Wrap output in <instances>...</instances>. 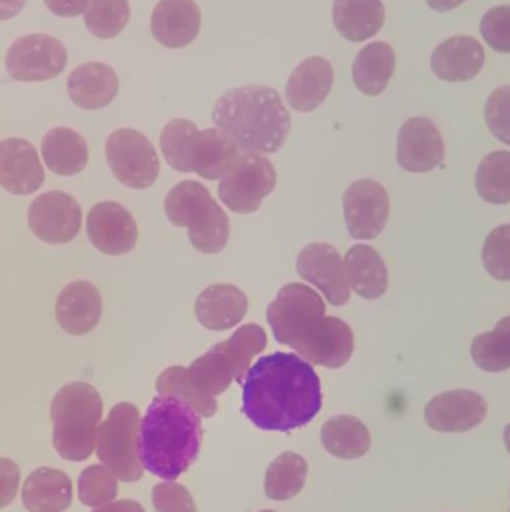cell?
<instances>
[{"mask_svg": "<svg viewBox=\"0 0 510 512\" xmlns=\"http://www.w3.org/2000/svg\"><path fill=\"white\" fill-rule=\"evenodd\" d=\"M322 408L320 378L298 354L274 352L256 360L242 382V412L262 430L290 432Z\"/></svg>", "mask_w": 510, "mask_h": 512, "instance_id": "1", "label": "cell"}, {"mask_svg": "<svg viewBox=\"0 0 510 512\" xmlns=\"http://www.w3.org/2000/svg\"><path fill=\"white\" fill-rule=\"evenodd\" d=\"M200 414L174 396H156L140 418V462L160 480H176L198 458Z\"/></svg>", "mask_w": 510, "mask_h": 512, "instance_id": "2", "label": "cell"}, {"mask_svg": "<svg viewBox=\"0 0 510 512\" xmlns=\"http://www.w3.org/2000/svg\"><path fill=\"white\" fill-rule=\"evenodd\" d=\"M212 120L244 152H276L290 130V114L280 94L258 84L224 92L214 104Z\"/></svg>", "mask_w": 510, "mask_h": 512, "instance_id": "3", "label": "cell"}, {"mask_svg": "<svg viewBox=\"0 0 510 512\" xmlns=\"http://www.w3.org/2000/svg\"><path fill=\"white\" fill-rule=\"evenodd\" d=\"M160 150L174 170L196 172L206 180H220L240 156L230 134L218 126L198 130L186 118H174L162 128Z\"/></svg>", "mask_w": 510, "mask_h": 512, "instance_id": "4", "label": "cell"}, {"mask_svg": "<svg viewBox=\"0 0 510 512\" xmlns=\"http://www.w3.org/2000/svg\"><path fill=\"white\" fill-rule=\"evenodd\" d=\"M102 398L86 382L64 384L50 404L52 444L64 460L82 462L94 452Z\"/></svg>", "mask_w": 510, "mask_h": 512, "instance_id": "5", "label": "cell"}, {"mask_svg": "<svg viewBox=\"0 0 510 512\" xmlns=\"http://www.w3.org/2000/svg\"><path fill=\"white\" fill-rule=\"evenodd\" d=\"M164 212L174 226L186 228L192 246L216 254L228 244L230 220L208 188L196 180H182L164 198Z\"/></svg>", "mask_w": 510, "mask_h": 512, "instance_id": "6", "label": "cell"}, {"mask_svg": "<svg viewBox=\"0 0 510 512\" xmlns=\"http://www.w3.org/2000/svg\"><path fill=\"white\" fill-rule=\"evenodd\" d=\"M96 456L124 482L140 480V412L130 402L116 404L96 430Z\"/></svg>", "mask_w": 510, "mask_h": 512, "instance_id": "7", "label": "cell"}, {"mask_svg": "<svg viewBox=\"0 0 510 512\" xmlns=\"http://www.w3.org/2000/svg\"><path fill=\"white\" fill-rule=\"evenodd\" d=\"M324 312L326 304L314 288L290 282L282 286L276 298L268 304L266 318L276 342L286 344L296 352L326 316Z\"/></svg>", "mask_w": 510, "mask_h": 512, "instance_id": "8", "label": "cell"}, {"mask_svg": "<svg viewBox=\"0 0 510 512\" xmlns=\"http://www.w3.org/2000/svg\"><path fill=\"white\" fill-rule=\"evenodd\" d=\"M276 186V170L260 152H240L236 164L220 178L218 196L238 214L256 212Z\"/></svg>", "mask_w": 510, "mask_h": 512, "instance_id": "9", "label": "cell"}, {"mask_svg": "<svg viewBox=\"0 0 510 512\" xmlns=\"http://www.w3.org/2000/svg\"><path fill=\"white\" fill-rule=\"evenodd\" d=\"M106 160L116 180L134 190L152 186L160 170L152 142L132 128H118L108 136Z\"/></svg>", "mask_w": 510, "mask_h": 512, "instance_id": "10", "label": "cell"}, {"mask_svg": "<svg viewBox=\"0 0 510 512\" xmlns=\"http://www.w3.org/2000/svg\"><path fill=\"white\" fill-rule=\"evenodd\" d=\"M68 62L66 48L48 34H26L12 42L6 54V70L18 82H42L56 78Z\"/></svg>", "mask_w": 510, "mask_h": 512, "instance_id": "11", "label": "cell"}, {"mask_svg": "<svg viewBox=\"0 0 510 512\" xmlns=\"http://www.w3.org/2000/svg\"><path fill=\"white\" fill-rule=\"evenodd\" d=\"M342 208L348 234L356 240H372L384 230L390 202L382 184L362 178L346 188Z\"/></svg>", "mask_w": 510, "mask_h": 512, "instance_id": "12", "label": "cell"}, {"mask_svg": "<svg viewBox=\"0 0 510 512\" xmlns=\"http://www.w3.org/2000/svg\"><path fill=\"white\" fill-rule=\"evenodd\" d=\"M82 224L80 204L66 192L50 190L32 200L28 226L36 238L48 244H64L76 238Z\"/></svg>", "mask_w": 510, "mask_h": 512, "instance_id": "13", "label": "cell"}, {"mask_svg": "<svg viewBox=\"0 0 510 512\" xmlns=\"http://www.w3.org/2000/svg\"><path fill=\"white\" fill-rule=\"evenodd\" d=\"M302 280L316 286L332 306H342L350 298V286L344 272V260L328 242L306 244L296 260Z\"/></svg>", "mask_w": 510, "mask_h": 512, "instance_id": "14", "label": "cell"}, {"mask_svg": "<svg viewBox=\"0 0 510 512\" xmlns=\"http://www.w3.org/2000/svg\"><path fill=\"white\" fill-rule=\"evenodd\" d=\"M396 160L408 172H428L440 166L444 142L436 124L424 116L408 118L398 130Z\"/></svg>", "mask_w": 510, "mask_h": 512, "instance_id": "15", "label": "cell"}, {"mask_svg": "<svg viewBox=\"0 0 510 512\" xmlns=\"http://www.w3.org/2000/svg\"><path fill=\"white\" fill-rule=\"evenodd\" d=\"M86 234L94 248L104 254H128L138 238L132 214L118 202H98L86 218Z\"/></svg>", "mask_w": 510, "mask_h": 512, "instance_id": "16", "label": "cell"}, {"mask_svg": "<svg viewBox=\"0 0 510 512\" xmlns=\"http://www.w3.org/2000/svg\"><path fill=\"white\" fill-rule=\"evenodd\" d=\"M486 416V402L472 390H450L434 396L426 408V424L438 432H466Z\"/></svg>", "mask_w": 510, "mask_h": 512, "instance_id": "17", "label": "cell"}, {"mask_svg": "<svg viewBox=\"0 0 510 512\" xmlns=\"http://www.w3.org/2000/svg\"><path fill=\"white\" fill-rule=\"evenodd\" d=\"M44 182V168L38 152L24 138L0 142V186L12 194L26 196L36 192Z\"/></svg>", "mask_w": 510, "mask_h": 512, "instance_id": "18", "label": "cell"}, {"mask_svg": "<svg viewBox=\"0 0 510 512\" xmlns=\"http://www.w3.org/2000/svg\"><path fill=\"white\" fill-rule=\"evenodd\" d=\"M354 350V336L350 326L334 316H324L316 330L296 350V354L308 364H320L324 368H340L348 362Z\"/></svg>", "mask_w": 510, "mask_h": 512, "instance_id": "19", "label": "cell"}, {"mask_svg": "<svg viewBox=\"0 0 510 512\" xmlns=\"http://www.w3.org/2000/svg\"><path fill=\"white\" fill-rule=\"evenodd\" d=\"M102 316V298L98 288L86 280H74L56 300V320L68 334H88Z\"/></svg>", "mask_w": 510, "mask_h": 512, "instance_id": "20", "label": "cell"}, {"mask_svg": "<svg viewBox=\"0 0 510 512\" xmlns=\"http://www.w3.org/2000/svg\"><path fill=\"white\" fill-rule=\"evenodd\" d=\"M152 36L166 48L190 44L200 30V8L194 0H160L150 18Z\"/></svg>", "mask_w": 510, "mask_h": 512, "instance_id": "21", "label": "cell"}, {"mask_svg": "<svg viewBox=\"0 0 510 512\" xmlns=\"http://www.w3.org/2000/svg\"><path fill=\"white\" fill-rule=\"evenodd\" d=\"M334 72L326 58L310 56L302 60L286 82V102L296 112H310L318 108L330 88H332Z\"/></svg>", "mask_w": 510, "mask_h": 512, "instance_id": "22", "label": "cell"}, {"mask_svg": "<svg viewBox=\"0 0 510 512\" xmlns=\"http://www.w3.org/2000/svg\"><path fill=\"white\" fill-rule=\"evenodd\" d=\"M484 64V48L472 36H452L440 42L430 56L432 72L446 82L472 80Z\"/></svg>", "mask_w": 510, "mask_h": 512, "instance_id": "23", "label": "cell"}, {"mask_svg": "<svg viewBox=\"0 0 510 512\" xmlns=\"http://www.w3.org/2000/svg\"><path fill=\"white\" fill-rule=\"evenodd\" d=\"M66 88L76 106L84 110H98L116 98L118 76L108 64L86 62L70 72Z\"/></svg>", "mask_w": 510, "mask_h": 512, "instance_id": "24", "label": "cell"}, {"mask_svg": "<svg viewBox=\"0 0 510 512\" xmlns=\"http://www.w3.org/2000/svg\"><path fill=\"white\" fill-rule=\"evenodd\" d=\"M196 318L208 330H228L240 324L248 310L246 294L232 284H212L196 298Z\"/></svg>", "mask_w": 510, "mask_h": 512, "instance_id": "25", "label": "cell"}, {"mask_svg": "<svg viewBox=\"0 0 510 512\" xmlns=\"http://www.w3.org/2000/svg\"><path fill=\"white\" fill-rule=\"evenodd\" d=\"M348 286L362 298L374 300L388 288V270L382 256L368 244H354L344 254Z\"/></svg>", "mask_w": 510, "mask_h": 512, "instance_id": "26", "label": "cell"}, {"mask_svg": "<svg viewBox=\"0 0 510 512\" xmlns=\"http://www.w3.org/2000/svg\"><path fill=\"white\" fill-rule=\"evenodd\" d=\"M72 502V482L56 468H38L22 484V504L30 512H62Z\"/></svg>", "mask_w": 510, "mask_h": 512, "instance_id": "27", "label": "cell"}, {"mask_svg": "<svg viewBox=\"0 0 510 512\" xmlns=\"http://www.w3.org/2000/svg\"><path fill=\"white\" fill-rule=\"evenodd\" d=\"M386 12L380 0H334L332 22L340 36L362 42L376 36L384 24Z\"/></svg>", "mask_w": 510, "mask_h": 512, "instance_id": "28", "label": "cell"}, {"mask_svg": "<svg viewBox=\"0 0 510 512\" xmlns=\"http://www.w3.org/2000/svg\"><path fill=\"white\" fill-rule=\"evenodd\" d=\"M42 158L48 170L60 176H72L84 170L88 162L86 140L72 128L58 126L42 138Z\"/></svg>", "mask_w": 510, "mask_h": 512, "instance_id": "29", "label": "cell"}, {"mask_svg": "<svg viewBox=\"0 0 510 512\" xmlns=\"http://www.w3.org/2000/svg\"><path fill=\"white\" fill-rule=\"evenodd\" d=\"M396 66V56L390 44L370 42L354 58L352 78L362 94L378 96L388 86Z\"/></svg>", "mask_w": 510, "mask_h": 512, "instance_id": "30", "label": "cell"}, {"mask_svg": "<svg viewBox=\"0 0 510 512\" xmlns=\"http://www.w3.org/2000/svg\"><path fill=\"white\" fill-rule=\"evenodd\" d=\"M324 448L338 458L352 460L368 452L370 448V432L368 428L354 416L340 414L330 418L320 432Z\"/></svg>", "mask_w": 510, "mask_h": 512, "instance_id": "31", "label": "cell"}, {"mask_svg": "<svg viewBox=\"0 0 510 512\" xmlns=\"http://www.w3.org/2000/svg\"><path fill=\"white\" fill-rule=\"evenodd\" d=\"M476 192L490 204L510 202V150H494L486 154L474 176Z\"/></svg>", "mask_w": 510, "mask_h": 512, "instance_id": "32", "label": "cell"}, {"mask_svg": "<svg viewBox=\"0 0 510 512\" xmlns=\"http://www.w3.org/2000/svg\"><path fill=\"white\" fill-rule=\"evenodd\" d=\"M306 474L308 464L300 454L282 452L272 460V464L266 470L264 492L272 500H288L302 490Z\"/></svg>", "mask_w": 510, "mask_h": 512, "instance_id": "33", "label": "cell"}, {"mask_svg": "<svg viewBox=\"0 0 510 512\" xmlns=\"http://www.w3.org/2000/svg\"><path fill=\"white\" fill-rule=\"evenodd\" d=\"M214 346L224 354V358L232 366L234 380L242 384L246 372L252 366L254 356L266 348V332L258 324H242L228 340L218 342Z\"/></svg>", "mask_w": 510, "mask_h": 512, "instance_id": "34", "label": "cell"}, {"mask_svg": "<svg viewBox=\"0 0 510 512\" xmlns=\"http://www.w3.org/2000/svg\"><path fill=\"white\" fill-rule=\"evenodd\" d=\"M472 360L486 372L510 368V316L502 318L494 330L482 332L472 340Z\"/></svg>", "mask_w": 510, "mask_h": 512, "instance_id": "35", "label": "cell"}, {"mask_svg": "<svg viewBox=\"0 0 510 512\" xmlns=\"http://www.w3.org/2000/svg\"><path fill=\"white\" fill-rule=\"evenodd\" d=\"M156 392L160 396H174L194 408L200 416L210 418L216 414V400L214 396L204 394L194 386L188 376V368L184 366H170L166 368L156 380Z\"/></svg>", "mask_w": 510, "mask_h": 512, "instance_id": "36", "label": "cell"}, {"mask_svg": "<svg viewBox=\"0 0 510 512\" xmlns=\"http://www.w3.org/2000/svg\"><path fill=\"white\" fill-rule=\"evenodd\" d=\"M188 376L198 390L208 396H218L228 390L230 382L234 380V370L224 354L216 346H212L206 354H202L188 366Z\"/></svg>", "mask_w": 510, "mask_h": 512, "instance_id": "37", "label": "cell"}, {"mask_svg": "<svg viewBox=\"0 0 510 512\" xmlns=\"http://www.w3.org/2000/svg\"><path fill=\"white\" fill-rule=\"evenodd\" d=\"M130 20L128 0H90L84 24L96 38H114Z\"/></svg>", "mask_w": 510, "mask_h": 512, "instance_id": "38", "label": "cell"}, {"mask_svg": "<svg viewBox=\"0 0 510 512\" xmlns=\"http://www.w3.org/2000/svg\"><path fill=\"white\" fill-rule=\"evenodd\" d=\"M118 494V478L104 466H88L78 478V500L84 506L100 508L114 502Z\"/></svg>", "mask_w": 510, "mask_h": 512, "instance_id": "39", "label": "cell"}, {"mask_svg": "<svg viewBox=\"0 0 510 512\" xmlns=\"http://www.w3.org/2000/svg\"><path fill=\"white\" fill-rule=\"evenodd\" d=\"M482 262L492 278L510 280V224H500L486 236Z\"/></svg>", "mask_w": 510, "mask_h": 512, "instance_id": "40", "label": "cell"}, {"mask_svg": "<svg viewBox=\"0 0 510 512\" xmlns=\"http://www.w3.org/2000/svg\"><path fill=\"white\" fill-rule=\"evenodd\" d=\"M484 120L488 130L510 146V86L496 88L484 106Z\"/></svg>", "mask_w": 510, "mask_h": 512, "instance_id": "41", "label": "cell"}, {"mask_svg": "<svg viewBox=\"0 0 510 512\" xmlns=\"http://www.w3.org/2000/svg\"><path fill=\"white\" fill-rule=\"evenodd\" d=\"M480 34L496 52H510V4L490 8L480 20Z\"/></svg>", "mask_w": 510, "mask_h": 512, "instance_id": "42", "label": "cell"}, {"mask_svg": "<svg viewBox=\"0 0 510 512\" xmlns=\"http://www.w3.org/2000/svg\"><path fill=\"white\" fill-rule=\"evenodd\" d=\"M152 504L156 512H196L188 488L174 480H164L152 488Z\"/></svg>", "mask_w": 510, "mask_h": 512, "instance_id": "43", "label": "cell"}, {"mask_svg": "<svg viewBox=\"0 0 510 512\" xmlns=\"http://www.w3.org/2000/svg\"><path fill=\"white\" fill-rule=\"evenodd\" d=\"M20 468L10 458H0V508L8 506L18 492Z\"/></svg>", "mask_w": 510, "mask_h": 512, "instance_id": "44", "label": "cell"}, {"mask_svg": "<svg viewBox=\"0 0 510 512\" xmlns=\"http://www.w3.org/2000/svg\"><path fill=\"white\" fill-rule=\"evenodd\" d=\"M46 8L62 18H74L88 10L90 0H44Z\"/></svg>", "mask_w": 510, "mask_h": 512, "instance_id": "45", "label": "cell"}, {"mask_svg": "<svg viewBox=\"0 0 510 512\" xmlns=\"http://www.w3.org/2000/svg\"><path fill=\"white\" fill-rule=\"evenodd\" d=\"M94 512H144V508L136 500H116L106 506L94 508Z\"/></svg>", "mask_w": 510, "mask_h": 512, "instance_id": "46", "label": "cell"}, {"mask_svg": "<svg viewBox=\"0 0 510 512\" xmlns=\"http://www.w3.org/2000/svg\"><path fill=\"white\" fill-rule=\"evenodd\" d=\"M26 0H0V20H8L16 16Z\"/></svg>", "mask_w": 510, "mask_h": 512, "instance_id": "47", "label": "cell"}, {"mask_svg": "<svg viewBox=\"0 0 510 512\" xmlns=\"http://www.w3.org/2000/svg\"><path fill=\"white\" fill-rule=\"evenodd\" d=\"M426 2H428L430 8H434V10H438V12H448V10L460 6V4L466 2V0H426Z\"/></svg>", "mask_w": 510, "mask_h": 512, "instance_id": "48", "label": "cell"}, {"mask_svg": "<svg viewBox=\"0 0 510 512\" xmlns=\"http://www.w3.org/2000/svg\"><path fill=\"white\" fill-rule=\"evenodd\" d=\"M504 442H506V448L510 452V424L504 428Z\"/></svg>", "mask_w": 510, "mask_h": 512, "instance_id": "49", "label": "cell"}, {"mask_svg": "<svg viewBox=\"0 0 510 512\" xmlns=\"http://www.w3.org/2000/svg\"><path fill=\"white\" fill-rule=\"evenodd\" d=\"M262 512H274V510H262Z\"/></svg>", "mask_w": 510, "mask_h": 512, "instance_id": "50", "label": "cell"}]
</instances>
